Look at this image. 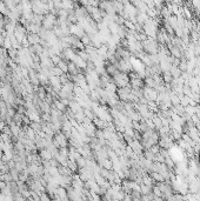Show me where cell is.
Masks as SVG:
<instances>
[{"instance_id":"cell-1","label":"cell","mask_w":200,"mask_h":201,"mask_svg":"<svg viewBox=\"0 0 200 201\" xmlns=\"http://www.w3.org/2000/svg\"><path fill=\"white\" fill-rule=\"evenodd\" d=\"M112 81L116 84L118 88H122V87H126L130 85V77L128 74L118 71L114 75H112Z\"/></svg>"},{"instance_id":"cell-2","label":"cell","mask_w":200,"mask_h":201,"mask_svg":"<svg viewBox=\"0 0 200 201\" xmlns=\"http://www.w3.org/2000/svg\"><path fill=\"white\" fill-rule=\"evenodd\" d=\"M144 98L147 99V101H155L158 100V96H159V93L157 90H153V88H148V87H144Z\"/></svg>"},{"instance_id":"cell-3","label":"cell","mask_w":200,"mask_h":201,"mask_svg":"<svg viewBox=\"0 0 200 201\" xmlns=\"http://www.w3.org/2000/svg\"><path fill=\"white\" fill-rule=\"evenodd\" d=\"M159 147L160 148H164V149H171L173 146H174V141L172 140V138L170 135H166V136H160L159 139V142H158Z\"/></svg>"},{"instance_id":"cell-4","label":"cell","mask_w":200,"mask_h":201,"mask_svg":"<svg viewBox=\"0 0 200 201\" xmlns=\"http://www.w3.org/2000/svg\"><path fill=\"white\" fill-rule=\"evenodd\" d=\"M130 85L133 90H143L145 87V82L141 78H133V79H130Z\"/></svg>"},{"instance_id":"cell-5","label":"cell","mask_w":200,"mask_h":201,"mask_svg":"<svg viewBox=\"0 0 200 201\" xmlns=\"http://www.w3.org/2000/svg\"><path fill=\"white\" fill-rule=\"evenodd\" d=\"M39 156L43 161H49V160H52L53 159V155L51 153V150L47 149V148H44L41 149L40 152H39Z\"/></svg>"},{"instance_id":"cell-6","label":"cell","mask_w":200,"mask_h":201,"mask_svg":"<svg viewBox=\"0 0 200 201\" xmlns=\"http://www.w3.org/2000/svg\"><path fill=\"white\" fill-rule=\"evenodd\" d=\"M27 40H28V42H30V45L31 46H34V45H38L39 42H40V36H39V34H33V33H30L28 35H27Z\"/></svg>"},{"instance_id":"cell-7","label":"cell","mask_w":200,"mask_h":201,"mask_svg":"<svg viewBox=\"0 0 200 201\" xmlns=\"http://www.w3.org/2000/svg\"><path fill=\"white\" fill-rule=\"evenodd\" d=\"M72 62H74L76 64V66L79 68V69H86V66H87V62L86 61H84L78 54L76 55V58L73 59V61Z\"/></svg>"},{"instance_id":"cell-8","label":"cell","mask_w":200,"mask_h":201,"mask_svg":"<svg viewBox=\"0 0 200 201\" xmlns=\"http://www.w3.org/2000/svg\"><path fill=\"white\" fill-rule=\"evenodd\" d=\"M148 174H149V177H151V178L155 181V183H157V182H164V181H165V179L162 178V175L159 174V173H157V172H149Z\"/></svg>"},{"instance_id":"cell-9","label":"cell","mask_w":200,"mask_h":201,"mask_svg":"<svg viewBox=\"0 0 200 201\" xmlns=\"http://www.w3.org/2000/svg\"><path fill=\"white\" fill-rule=\"evenodd\" d=\"M170 73L172 74L173 79H178V78H180V77H181V73H182V72L179 69V67L172 66V67H171V71H170Z\"/></svg>"},{"instance_id":"cell-10","label":"cell","mask_w":200,"mask_h":201,"mask_svg":"<svg viewBox=\"0 0 200 201\" xmlns=\"http://www.w3.org/2000/svg\"><path fill=\"white\" fill-rule=\"evenodd\" d=\"M152 121H153V123H154V127H155V131H159L161 127H162V122H161V119L157 115V114H154L153 115V118H152Z\"/></svg>"},{"instance_id":"cell-11","label":"cell","mask_w":200,"mask_h":201,"mask_svg":"<svg viewBox=\"0 0 200 201\" xmlns=\"http://www.w3.org/2000/svg\"><path fill=\"white\" fill-rule=\"evenodd\" d=\"M143 156L146 159V160H148V161H152V162H154V154L151 152L149 149H145L144 152H143Z\"/></svg>"},{"instance_id":"cell-12","label":"cell","mask_w":200,"mask_h":201,"mask_svg":"<svg viewBox=\"0 0 200 201\" xmlns=\"http://www.w3.org/2000/svg\"><path fill=\"white\" fill-rule=\"evenodd\" d=\"M162 80H164V84H168L171 85V82L173 81V77H172V74L170 72H165V73H162Z\"/></svg>"},{"instance_id":"cell-13","label":"cell","mask_w":200,"mask_h":201,"mask_svg":"<svg viewBox=\"0 0 200 201\" xmlns=\"http://www.w3.org/2000/svg\"><path fill=\"white\" fill-rule=\"evenodd\" d=\"M140 193L141 195H149L152 193V187H148L146 185H140Z\"/></svg>"},{"instance_id":"cell-14","label":"cell","mask_w":200,"mask_h":201,"mask_svg":"<svg viewBox=\"0 0 200 201\" xmlns=\"http://www.w3.org/2000/svg\"><path fill=\"white\" fill-rule=\"evenodd\" d=\"M167 22L170 24V26H171V27H172L173 30L178 27V18H177L176 16H171Z\"/></svg>"},{"instance_id":"cell-15","label":"cell","mask_w":200,"mask_h":201,"mask_svg":"<svg viewBox=\"0 0 200 201\" xmlns=\"http://www.w3.org/2000/svg\"><path fill=\"white\" fill-rule=\"evenodd\" d=\"M54 107L58 109V111H60V112H62V113H65L66 112V106L62 104L60 100H54Z\"/></svg>"},{"instance_id":"cell-16","label":"cell","mask_w":200,"mask_h":201,"mask_svg":"<svg viewBox=\"0 0 200 201\" xmlns=\"http://www.w3.org/2000/svg\"><path fill=\"white\" fill-rule=\"evenodd\" d=\"M67 65H68V62H66L65 60H61L59 64L57 65V67H58L59 69H61L64 74H67Z\"/></svg>"},{"instance_id":"cell-17","label":"cell","mask_w":200,"mask_h":201,"mask_svg":"<svg viewBox=\"0 0 200 201\" xmlns=\"http://www.w3.org/2000/svg\"><path fill=\"white\" fill-rule=\"evenodd\" d=\"M94 181L100 186V187H101V186H104L107 181L101 177V175H100V174H94Z\"/></svg>"},{"instance_id":"cell-18","label":"cell","mask_w":200,"mask_h":201,"mask_svg":"<svg viewBox=\"0 0 200 201\" xmlns=\"http://www.w3.org/2000/svg\"><path fill=\"white\" fill-rule=\"evenodd\" d=\"M67 168H68L70 171H72V173L78 172L77 162H76V161H71V160H68V162H67Z\"/></svg>"},{"instance_id":"cell-19","label":"cell","mask_w":200,"mask_h":201,"mask_svg":"<svg viewBox=\"0 0 200 201\" xmlns=\"http://www.w3.org/2000/svg\"><path fill=\"white\" fill-rule=\"evenodd\" d=\"M9 12H11V11L6 7L5 3H0V14H3V16H5V17H8Z\"/></svg>"},{"instance_id":"cell-20","label":"cell","mask_w":200,"mask_h":201,"mask_svg":"<svg viewBox=\"0 0 200 201\" xmlns=\"http://www.w3.org/2000/svg\"><path fill=\"white\" fill-rule=\"evenodd\" d=\"M81 42L84 44V46L85 47H87V46H91L92 45V40H91V36L90 35H87V34H85L82 38H81Z\"/></svg>"},{"instance_id":"cell-21","label":"cell","mask_w":200,"mask_h":201,"mask_svg":"<svg viewBox=\"0 0 200 201\" xmlns=\"http://www.w3.org/2000/svg\"><path fill=\"white\" fill-rule=\"evenodd\" d=\"M9 174H11V177H12V179H13V181H18L19 180V175H20V173L16 169V168H13V169H9Z\"/></svg>"},{"instance_id":"cell-22","label":"cell","mask_w":200,"mask_h":201,"mask_svg":"<svg viewBox=\"0 0 200 201\" xmlns=\"http://www.w3.org/2000/svg\"><path fill=\"white\" fill-rule=\"evenodd\" d=\"M170 132H171V130H170V127H165V126H162L159 131H158V133H159V135L160 136H166V135H168L170 134Z\"/></svg>"},{"instance_id":"cell-23","label":"cell","mask_w":200,"mask_h":201,"mask_svg":"<svg viewBox=\"0 0 200 201\" xmlns=\"http://www.w3.org/2000/svg\"><path fill=\"white\" fill-rule=\"evenodd\" d=\"M171 200H172V201H186V200H185V196L181 195L180 193H174V194L172 195Z\"/></svg>"},{"instance_id":"cell-24","label":"cell","mask_w":200,"mask_h":201,"mask_svg":"<svg viewBox=\"0 0 200 201\" xmlns=\"http://www.w3.org/2000/svg\"><path fill=\"white\" fill-rule=\"evenodd\" d=\"M76 162H77L78 169H79V168H84V167H86V159H85V158H82V156H81V158H79V159H78Z\"/></svg>"},{"instance_id":"cell-25","label":"cell","mask_w":200,"mask_h":201,"mask_svg":"<svg viewBox=\"0 0 200 201\" xmlns=\"http://www.w3.org/2000/svg\"><path fill=\"white\" fill-rule=\"evenodd\" d=\"M152 193L154 194V196H158V198H162V193L160 192V190H159V188L154 185L153 186V188H152Z\"/></svg>"},{"instance_id":"cell-26","label":"cell","mask_w":200,"mask_h":201,"mask_svg":"<svg viewBox=\"0 0 200 201\" xmlns=\"http://www.w3.org/2000/svg\"><path fill=\"white\" fill-rule=\"evenodd\" d=\"M4 47H5V49H7V51L12 48V44H11V40H9L8 36L4 39Z\"/></svg>"},{"instance_id":"cell-27","label":"cell","mask_w":200,"mask_h":201,"mask_svg":"<svg viewBox=\"0 0 200 201\" xmlns=\"http://www.w3.org/2000/svg\"><path fill=\"white\" fill-rule=\"evenodd\" d=\"M149 150H151L154 155H157L160 152V147H159V145H154V146H152L151 148H149Z\"/></svg>"},{"instance_id":"cell-28","label":"cell","mask_w":200,"mask_h":201,"mask_svg":"<svg viewBox=\"0 0 200 201\" xmlns=\"http://www.w3.org/2000/svg\"><path fill=\"white\" fill-rule=\"evenodd\" d=\"M13 199H14V201H25V200H26V199H25L20 193L13 194Z\"/></svg>"},{"instance_id":"cell-29","label":"cell","mask_w":200,"mask_h":201,"mask_svg":"<svg viewBox=\"0 0 200 201\" xmlns=\"http://www.w3.org/2000/svg\"><path fill=\"white\" fill-rule=\"evenodd\" d=\"M191 121L194 123V126H197L198 123H200V120H199V118H198V115H197V114H194V115H192V117H191Z\"/></svg>"},{"instance_id":"cell-30","label":"cell","mask_w":200,"mask_h":201,"mask_svg":"<svg viewBox=\"0 0 200 201\" xmlns=\"http://www.w3.org/2000/svg\"><path fill=\"white\" fill-rule=\"evenodd\" d=\"M6 187H7V183L5 181H0V191H3L4 188H6Z\"/></svg>"},{"instance_id":"cell-31","label":"cell","mask_w":200,"mask_h":201,"mask_svg":"<svg viewBox=\"0 0 200 201\" xmlns=\"http://www.w3.org/2000/svg\"><path fill=\"white\" fill-rule=\"evenodd\" d=\"M1 198H3V194H1V191H0V201H1Z\"/></svg>"},{"instance_id":"cell-32","label":"cell","mask_w":200,"mask_h":201,"mask_svg":"<svg viewBox=\"0 0 200 201\" xmlns=\"http://www.w3.org/2000/svg\"><path fill=\"white\" fill-rule=\"evenodd\" d=\"M164 201H172L171 199H166V200H164Z\"/></svg>"}]
</instances>
